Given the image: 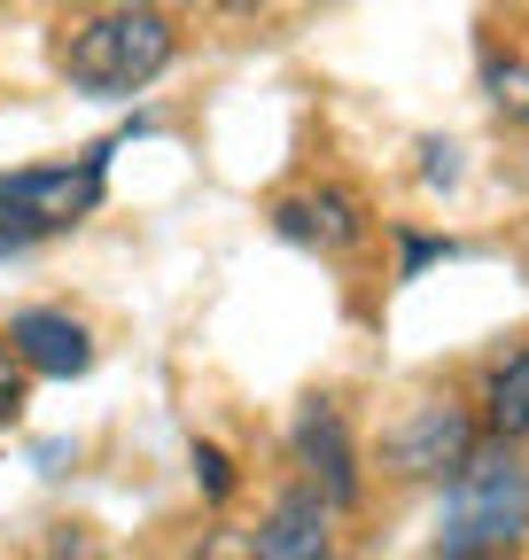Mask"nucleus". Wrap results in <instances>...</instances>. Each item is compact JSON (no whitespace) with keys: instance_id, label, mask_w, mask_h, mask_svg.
<instances>
[{"instance_id":"1","label":"nucleus","mask_w":529,"mask_h":560,"mask_svg":"<svg viewBox=\"0 0 529 560\" xmlns=\"http://www.w3.org/2000/svg\"><path fill=\"white\" fill-rule=\"evenodd\" d=\"M172 55H179L172 16L164 9H132V0L79 16L71 32L55 39V70L79 94H94V102H132L141 86H156L164 70H172Z\"/></svg>"},{"instance_id":"2","label":"nucleus","mask_w":529,"mask_h":560,"mask_svg":"<svg viewBox=\"0 0 529 560\" xmlns=\"http://www.w3.org/2000/svg\"><path fill=\"white\" fill-rule=\"evenodd\" d=\"M451 499H444V529H436V552L444 560H468V552H514L521 529H529V475L521 459L498 444V452H468L451 475Z\"/></svg>"},{"instance_id":"3","label":"nucleus","mask_w":529,"mask_h":560,"mask_svg":"<svg viewBox=\"0 0 529 560\" xmlns=\"http://www.w3.org/2000/svg\"><path fill=\"white\" fill-rule=\"evenodd\" d=\"M109 187V149L71 156V164H24L0 172V257H24L55 234H71L94 219V202Z\"/></svg>"},{"instance_id":"4","label":"nucleus","mask_w":529,"mask_h":560,"mask_svg":"<svg viewBox=\"0 0 529 560\" xmlns=\"http://www.w3.org/2000/svg\"><path fill=\"white\" fill-rule=\"evenodd\" d=\"M381 452H389V467H397V475H413V482H444L459 459L475 452V420L459 412L451 397H428V405H413V412L389 429V444H381Z\"/></svg>"},{"instance_id":"5","label":"nucleus","mask_w":529,"mask_h":560,"mask_svg":"<svg viewBox=\"0 0 529 560\" xmlns=\"http://www.w3.org/2000/svg\"><path fill=\"white\" fill-rule=\"evenodd\" d=\"M296 467H304V482L319 490L327 506H358V452H351V429H343V412L327 405V397H311L304 412H296Z\"/></svg>"},{"instance_id":"6","label":"nucleus","mask_w":529,"mask_h":560,"mask_svg":"<svg viewBox=\"0 0 529 560\" xmlns=\"http://www.w3.org/2000/svg\"><path fill=\"white\" fill-rule=\"evenodd\" d=\"M273 226H281L289 242L319 249V257H343V249L366 242V202H358L351 187H304V195L273 202Z\"/></svg>"},{"instance_id":"7","label":"nucleus","mask_w":529,"mask_h":560,"mask_svg":"<svg viewBox=\"0 0 529 560\" xmlns=\"http://www.w3.org/2000/svg\"><path fill=\"white\" fill-rule=\"evenodd\" d=\"M9 350L24 359V374H55V382H71L94 366V335L79 319H62V312H16L9 319Z\"/></svg>"},{"instance_id":"8","label":"nucleus","mask_w":529,"mask_h":560,"mask_svg":"<svg viewBox=\"0 0 529 560\" xmlns=\"http://www.w3.org/2000/svg\"><path fill=\"white\" fill-rule=\"evenodd\" d=\"M327 514H336V506H327L311 482L289 490V499L273 506V522L257 529V552L264 560H311V552H327Z\"/></svg>"},{"instance_id":"9","label":"nucleus","mask_w":529,"mask_h":560,"mask_svg":"<svg viewBox=\"0 0 529 560\" xmlns=\"http://www.w3.org/2000/svg\"><path fill=\"white\" fill-rule=\"evenodd\" d=\"M483 429L498 444H521L529 436V342L514 350V359L491 366V382H483Z\"/></svg>"},{"instance_id":"10","label":"nucleus","mask_w":529,"mask_h":560,"mask_svg":"<svg viewBox=\"0 0 529 560\" xmlns=\"http://www.w3.org/2000/svg\"><path fill=\"white\" fill-rule=\"evenodd\" d=\"M483 94H491V109L506 117V125H521L529 132V62H483Z\"/></svg>"},{"instance_id":"11","label":"nucleus","mask_w":529,"mask_h":560,"mask_svg":"<svg viewBox=\"0 0 529 560\" xmlns=\"http://www.w3.org/2000/svg\"><path fill=\"white\" fill-rule=\"evenodd\" d=\"M195 475H203V499H211V506H226V499H234V467H226V452H219V444H195Z\"/></svg>"},{"instance_id":"12","label":"nucleus","mask_w":529,"mask_h":560,"mask_svg":"<svg viewBox=\"0 0 529 560\" xmlns=\"http://www.w3.org/2000/svg\"><path fill=\"white\" fill-rule=\"evenodd\" d=\"M24 412V359L9 350V335H0V420Z\"/></svg>"},{"instance_id":"13","label":"nucleus","mask_w":529,"mask_h":560,"mask_svg":"<svg viewBox=\"0 0 529 560\" xmlns=\"http://www.w3.org/2000/svg\"><path fill=\"white\" fill-rule=\"evenodd\" d=\"M421 179L428 187H451L459 179V149H451V140H421Z\"/></svg>"},{"instance_id":"14","label":"nucleus","mask_w":529,"mask_h":560,"mask_svg":"<svg viewBox=\"0 0 529 560\" xmlns=\"http://www.w3.org/2000/svg\"><path fill=\"white\" fill-rule=\"evenodd\" d=\"M436 257H459V249H451V242H428V234H413V242H405V280H413L421 265H436Z\"/></svg>"}]
</instances>
